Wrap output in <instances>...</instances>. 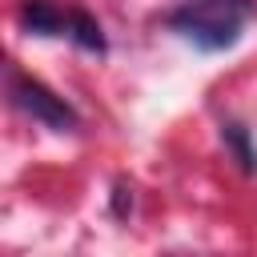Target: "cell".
<instances>
[{
    "label": "cell",
    "mask_w": 257,
    "mask_h": 257,
    "mask_svg": "<svg viewBox=\"0 0 257 257\" xmlns=\"http://www.w3.org/2000/svg\"><path fill=\"white\" fill-rule=\"evenodd\" d=\"M253 16H257V0H185L165 16V24L185 40H193L197 48L221 52L237 44V36Z\"/></svg>",
    "instance_id": "cell-1"
},
{
    "label": "cell",
    "mask_w": 257,
    "mask_h": 257,
    "mask_svg": "<svg viewBox=\"0 0 257 257\" xmlns=\"http://www.w3.org/2000/svg\"><path fill=\"white\" fill-rule=\"evenodd\" d=\"M12 100H16V108H20V112H28V116L44 120L48 128H60V133L76 128V112L64 104V96H56L52 88H44L40 80L12 76Z\"/></svg>",
    "instance_id": "cell-2"
},
{
    "label": "cell",
    "mask_w": 257,
    "mask_h": 257,
    "mask_svg": "<svg viewBox=\"0 0 257 257\" xmlns=\"http://www.w3.org/2000/svg\"><path fill=\"white\" fill-rule=\"evenodd\" d=\"M68 16H72V8H56L52 0H24L20 4V24L32 36H68Z\"/></svg>",
    "instance_id": "cell-3"
},
{
    "label": "cell",
    "mask_w": 257,
    "mask_h": 257,
    "mask_svg": "<svg viewBox=\"0 0 257 257\" xmlns=\"http://www.w3.org/2000/svg\"><path fill=\"white\" fill-rule=\"evenodd\" d=\"M68 36H72L80 48H88V52H104L100 24H96L88 12H80V8H72V16H68Z\"/></svg>",
    "instance_id": "cell-4"
},
{
    "label": "cell",
    "mask_w": 257,
    "mask_h": 257,
    "mask_svg": "<svg viewBox=\"0 0 257 257\" xmlns=\"http://www.w3.org/2000/svg\"><path fill=\"white\" fill-rule=\"evenodd\" d=\"M225 141L233 145V153H237L241 169H245V173H253V169H257V153L249 149V137H245V128H241V124H225Z\"/></svg>",
    "instance_id": "cell-5"
}]
</instances>
